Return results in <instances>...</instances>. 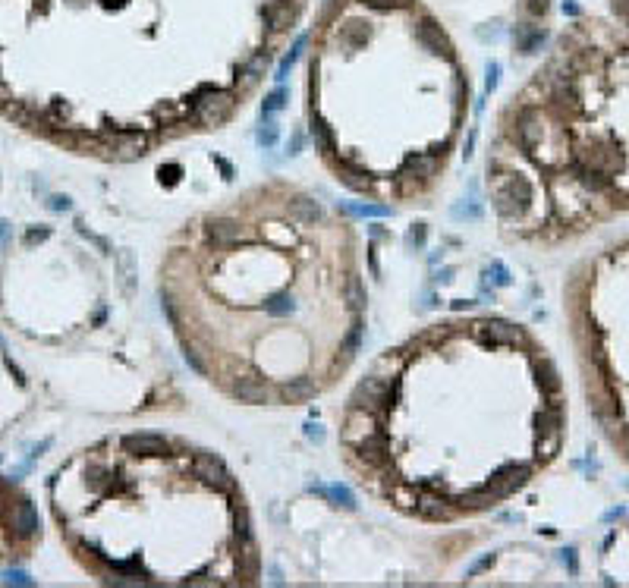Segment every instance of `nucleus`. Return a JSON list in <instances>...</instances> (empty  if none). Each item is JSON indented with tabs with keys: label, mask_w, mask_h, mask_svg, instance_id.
<instances>
[{
	"label": "nucleus",
	"mask_w": 629,
	"mask_h": 588,
	"mask_svg": "<svg viewBox=\"0 0 629 588\" xmlns=\"http://www.w3.org/2000/svg\"><path fill=\"white\" fill-rule=\"evenodd\" d=\"M154 293L186 368L252 409L328 397L356 365L369 321L356 224L283 177L179 220L157 255Z\"/></svg>",
	"instance_id": "nucleus-1"
},
{
	"label": "nucleus",
	"mask_w": 629,
	"mask_h": 588,
	"mask_svg": "<svg viewBox=\"0 0 629 588\" xmlns=\"http://www.w3.org/2000/svg\"><path fill=\"white\" fill-rule=\"evenodd\" d=\"M563 434V381L547 349L510 318L450 315L378 353L349 387L337 463L400 519L459 526L526 491Z\"/></svg>",
	"instance_id": "nucleus-2"
},
{
	"label": "nucleus",
	"mask_w": 629,
	"mask_h": 588,
	"mask_svg": "<svg viewBox=\"0 0 629 588\" xmlns=\"http://www.w3.org/2000/svg\"><path fill=\"white\" fill-rule=\"evenodd\" d=\"M42 69L0 98L26 130L132 164L230 126L308 0H26Z\"/></svg>",
	"instance_id": "nucleus-3"
},
{
	"label": "nucleus",
	"mask_w": 629,
	"mask_h": 588,
	"mask_svg": "<svg viewBox=\"0 0 629 588\" xmlns=\"http://www.w3.org/2000/svg\"><path fill=\"white\" fill-rule=\"evenodd\" d=\"M469 110V66L425 0H321L305 54V126L340 189L381 208L428 205Z\"/></svg>",
	"instance_id": "nucleus-4"
},
{
	"label": "nucleus",
	"mask_w": 629,
	"mask_h": 588,
	"mask_svg": "<svg viewBox=\"0 0 629 588\" xmlns=\"http://www.w3.org/2000/svg\"><path fill=\"white\" fill-rule=\"evenodd\" d=\"M48 497L67 551L101 585L249 588L265 576L240 475L177 431L104 434L51 475Z\"/></svg>",
	"instance_id": "nucleus-5"
}]
</instances>
